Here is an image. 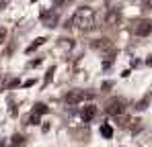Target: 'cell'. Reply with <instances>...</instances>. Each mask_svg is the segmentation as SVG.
I'll list each match as a JSON object with an SVG mask.
<instances>
[{
  "label": "cell",
  "instance_id": "52a82bcc",
  "mask_svg": "<svg viewBox=\"0 0 152 147\" xmlns=\"http://www.w3.org/2000/svg\"><path fill=\"white\" fill-rule=\"evenodd\" d=\"M101 135L105 137V139H111V137H113V129H111L109 125H103L101 127Z\"/></svg>",
  "mask_w": 152,
  "mask_h": 147
},
{
  "label": "cell",
  "instance_id": "5b68a950",
  "mask_svg": "<svg viewBox=\"0 0 152 147\" xmlns=\"http://www.w3.org/2000/svg\"><path fill=\"white\" fill-rule=\"evenodd\" d=\"M84 96H86V94H82V92H78V90H72V92L66 94V102H68V104H76V102H80Z\"/></svg>",
  "mask_w": 152,
  "mask_h": 147
},
{
  "label": "cell",
  "instance_id": "8992f818",
  "mask_svg": "<svg viewBox=\"0 0 152 147\" xmlns=\"http://www.w3.org/2000/svg\"><path fill=\"white\" fill-rule=\"evenodd\" d=\"M95 115H97V108H95V106H93V104H88V106H84V108H82V121H93V117H95Z\"/></svg>",
  "mask_w": 152,
  "mask_h": 147
},
{
  "label": "cell",
  "instance_id": "277c9868",
  "mask_svg": "<svg viewBox=\"0 0 152 147\" xmlns=\"http://www.w3.org/2000/svg\"><path fill=\"white\" fill-rule=\"evenodd\" d=\"M41 23L45 24V27H56L58 24V12L56 10H45V12H41Z\"/></svg>",
  "mask_w": 152,
  "mask_h": 147
},
{
  "label": "cell",
  "instance_id": "4fadbf2b",
  "mask_svg": "<svg viewBox=\"0 0 152 147\" xmlns=\"http://www.w3.org/2000/svg\"><path fill=\"white\" fill-rule=\"evenodd\" d=\"M39 122V117L37 115H31V125H37Z\"/></svg>",
  "mask_w": 152,
  "mask_h": 147
},
{
  "label": "cell",
  "instance_id": "30bf717a",
  "mask_svg": "<svg viewBox=\"0 0 152 147\" xmlns=\"http://www.w3.org/2000/svg\"><path fill=\"white\" fill-rule=\"evenodd\" d=\"M23 141H25V139H23V135H15V137H12V145H23Z\"/></svg>",
  "mask_w": 152,
  "mask_h": 147
},
{
  "label": "cell",
  "instance_id": "7a4b0ae2",
  "mask_svg": "<svg viewBox=\"0 0 152 147\" xmlns=\"http://www.w3.org/2000/svg\"><path fill=\"white\" fill-rule=\"evenodd\" d=\"M105 110H107V115H113V117H117V115L126 112V100H124V98H111V100L107 102Z\"/></svg>",
  "mask_w": 152,
  "mask_h": 147
},
{
  "label": "cell",
  "instance_id": "6da1fadb",
  "mask_svg": "<svg viewBox=\"0 0 152 147\" xmlns=\"http://www.w3.org/2000/svg\"><path fill=\"white\" fill-rule=\"evenodd\" d=\"M72 21H74V24L78 29H91V27L95 24V10L88 8V6H82V8L76 10Z\"/></svg>",
  "mask_w": 152,
  "mask_h": 147
},
{
  "label": "cell",
  "instance_id": "ba28073f",
  "mask_svg": "<svg viewBox=\"0 0 152 147\" xmlns=\"http://www.w3.org/2000/svg\"><path fill=\"white\" fill-rule=\"evenodd\" d=\"M43 43H45V39H43V37H39V39H35V43L27 47V53H31V51H35V49L39 47V45H43Z\"/></svg>",
  "mask_w": 152,
  "mask_h": 147
},
{
  "label": "cell",
  "instance_id": "7c38bea8",
  "mask_svg": "<svg viewBox=\"0 0 152 147\" xmlns=\"http://www.w3.org/2000/svg\"><path fill=\"white\" fill-rule=\"evenodd\" d=\"M6 39V29H0V43Z\"/></svg>",
  "mask_w": 152,
  "mask_h": 147
},
{
  "label": "cell",
  "instance_id": "8fae6325",
  "mask_svg": "<svg viewBox=\"0 0 152 147\" xmlns=\"http://www.w3.org/2000/svg\"><path fill=\"white\" fill-rule=\"evenodd\" d=\"M105 41H107V39H99V43H95V47H107Z\"/></svg>",
  "mask_w": 152,
  "mask_h": 147
},
{
  "label": "cell",
  "instance_id": "9c48e42d",
  "mask_svg": "<svg viewBox=\"0 0 152 147\" xmlns=\"http://www.w3.org/2000/svg\"><path fill=\"white\" fill-rule=\"evenodd\" d=\"M45 110H48V106L39 102V104H35V112H33V115H37V117H39V115H41V112H45Z\"/></svg>",
  "mask_w": 152,
  "mask_h": 147
},
{
  "label": "cell",
  "instance_id": "3957f363",
  "mask_svg": "<svg viewBox=\"0 0 152 147\" xmlns=\"http://www.w3.org/2000/svg\"><path fill=\"white\" fill-rule=\"evenodd\" d=\"M136 35H140V37H146V35H150L152 33V23L148 21V19H142L140 23L136 24Z\"/></svg>",
  "mask_w": 152,
  "mask_h": 147
}]
</instances>
